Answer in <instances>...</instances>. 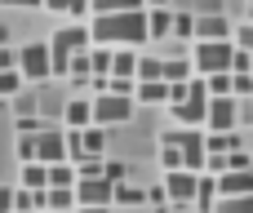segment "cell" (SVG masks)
Masks as SVG:
<instances>
[{
	"instance_id": "1",
	"label": "cell",
	"mask_w": 253,
	"mask_h": 213,
	"mask_svg": "<svg viewBox=\"0 0 253 213\" xmlns=\"http://www.w3.org/2000/svg\"><path fill=\"white\" fill-rule=\"evenodd\" d=\"M89 40L98 44H125V49H138L147 40V13L142 9H111V13H93V27H89Z\"/></svg>"
},
{
	"instance_id": "2",
	"label": "cell",
	"mask_w": 253,
	"mask_h": 213,
	"mask_svg": "<svg viewBox=\"0 0 253 213\" xmlns=\"http://www.w3.org/2000/svg\"><path fill=\"white\" fill-rule=\"evenodd\" d=\"M169 111H173V120L178 125H191V129H200L205 125V111H209V89H205V76L196 80H187V93L178 98V102H169Z\"/></svg>"
},
{
	"instance_id": "3",
	"label": "cell",
	"mask_w": 253,
	"mask_h": 213,
	"mask_svg": "<svg viewBox=\"0 0 253 213\" xmlns=\"http://www.w3.org/2000/svg\"><path fill=\"white\" fill-rule=\"evenodd\" d=\"M160 142H169V147H178L182 151V169H191V173H200L205 169V133L200 129H191V125H182V129H169Z\"/></svg>"
},
{
	"instance_id": "4",
	"label": "cell",
	"mask_w": 253,
	"mask_h": 213,
	"mask_svg": "<svg viewBox=\"0 0 253 213\" xmlns=\"http://www.w3.org/2000/svg\"><path fill=\"white\" fill-rule=\"evenodd\" d=\"M76 49H89V31L84 27H67L49 40V76H67V58Z\"/></svg>"
},
{
	"instance_id": "5",
	"label": "cell",
	"mask_w": 253,
	"mask_h": 213,
	"mask_svg": "<svg viewBox=\"0 0 253 213\" xmlns=\"http://www.w3.org/2000/svg\"><path fill=\"white\" fill-rule=\"evenodd\" d=\"M133 98H125V93H98V98H89V111H93V125H125L129 116H133Z\"/></svg>"
},
{
	"instance_id": "6",
	"label": "cell",
	"mask_w": 253,
	"mask_h": 213,
	"mask_svg": "<svg viewBox=\"0 0 253 213\" xmlns=\"http://www.w3.org/2000/svg\"><path fill=\"white\" fill-rule=\"evenodd\" d=\"M231 40H200L196 44V71L209 76V71H231Z\"/></svg>"
},
{
	"instance_id": "7",
	"label": "cell",
	"mask_w": 253,
	"mask_h": 213,
	"mask_svg": "<svg viewBox=\"0 0 253 213\" xmlns=\"http://www.w3.org/2000/svg\"><path fill=\"white\" fill-rule=\"evenodd\" d=\"M196 178H200V173H191V169H169V173H165V196H169L173 209H187V205H191Z\"/></svg>"
},
{
	"instance_id": "8",
	"label": "cell",
	"mask_w": 253,
	"mask_h": 213,
	"mask_svg": "<svg viewBox=\"0 0 253 213\" xmlns=\"http://www.w3.org/2000/svg\"><path fill=\"white\" fill-rule=\"evenodd\" d=\"M18 76L49 80V44H22L18 49Z\"/></svg>"
},
{
	"instance_id": "9",
	"label": "cell",
	"mask_w": 253,
	"mask_h": 213,
	"mask_svg": "<svg viewBox=\"0 0 253 213\" xmlns=\"http://www.w3.org/2000/svg\"><path fill=\"white\" fill-rule=\"evenodd\" d=\"M236 98L227 93V98H209V111H205V129L209 133H227V129H236Z\"/></svg>"
},
{
	"instance_id": "10",
	"label": "cell",
	"mask_w": 253,
	"mask_h": 213,
	"mask_svg": "<svg viewBox=\"0 0 253 213\" xmlns=\"http://www.w3.org/2000/svg\"><path fill=\"white\" fill-rule=\"evenodd\" d=\"M36 160H40V165H58V160H67V133H58V129H40V133H36Z\"/></svg>"
},
{
	"instance_id": "11",
	"label": "cell",
	"mask_w": 253,
	"mask_h": 213,
	"mask_svg": "<svg viewBox=\"0 0 253 213\" xmlns=\"http://www.w3.org/2000/svg\"><path fill=\"white\" fill-rule=\"evenodd\" d=\"M71 196H76V205H111V182L107 178H76Z\"/></svg>"
},
{
	"instance_id": "12",
	"label": "cell",
	"mask_w": 253,
	"mask_h": 213,
	"mask_svg": "<svg viewBox=\"0 0 253 213\" xmlns=\"http://www.w3.org/2000/svg\"><path fill=\"white\" fill-rule=\"evenodd\" d=\"M213 187H218V196H249L253 191V165L249 169H227V173H218Z\"/></svg>"
},
{
	"instance_id": "13",
	"label": "cell",
	"mask_w": 253,
	"mask_h": 213,
	"mask_svg": "<svg viewBox=\"0 0 253 213\" xmlns=\"http://www.w3.org/2000/svg\"><path fill=\"white\" fill-rule=\"evenodd\" d=\"M191 36H200V40H231V22L222 13H205V18L191 22Z\"/></svg>"
},
{
	"instance_id": "14",
	"label": "cell",
	"mask_w": 253,
	"mask_h": 213,
	"mask_svg": "<svg viewBox=\"0 0 253 213\" xmlns=\"http://www.w3.org/2000/svg\"><path fill=\"white\" fill-rule=\"evenodd\" d=\"M133 102H147V107L169 102V85H165V80H138V85H133Z\"/></svg>"
},
{
	"instance_id": "15",
	"label": "cell",
	"mask_w": 253,
	"mask_h": 213,
	"mask_svg": "<svg viewBox=\"0 0 253 213\" xmlns=\"http://www.w3.org/2000/svg\"><path fill=\"white\" fill-rule=\"evenodd\" d=\"M44 187H76V165L71 160H58V165H44Z\"/></svg>"
},
{
	"instance_id": "16",
	"label": "cell",
	"mask_w": 253,
	"mask_h": 213,
	"mask_svg": "<svg viewBox=\"0 0 253 213\" xmlns=\"http://www.w3.org/2000/svg\"><path fill=\"white\" fill-rule=\"evenodd\" d=\"M213 200H218V187H213L209 173H200V178H196V196H191V205H196L200 213H209V209H213Z\"/></svg>"
},
{
	"instance_id": "17",
	"label": "cell",
	"mask_w": 253,
	"mask_h": 213,
	"mask_svg": "<svg viewBox=\"0 0 253 213\" xmlns=\"http://www.w3.org/2000/svg\"><path fill=\"white\" fill-rule=\"evenodd\" d=\"M169 22H173V13H169L165 4H151V13H147V40H151V36H156V40L169 36Z\"/></svg>"
},
{
	"instance_id": "18",
	"label": "cell",
	"mask_w": 253,
	"mask_h": 213,
	"mask_svg": "<svg viewBox=\"0 0 253 213\" xmlns=\"http://www.w3.org/2000/svg\"><path fill=\"white\" fill-rule=\"evenodd\" d=\"M160 80H165V85H182V80H191V62H187V58H169V62H160Z\"/></svg>"
},
{
	"instance_id": "19",
	"label": "cell",
	"mask_w": 253,
	"mask_h": 213,
	"mask_svg": "<svg viewBox=\"0 0 253 213\" xmlns=\"http://www.w3.org/2000/svg\"><path fill=\"white\" fill-rule=\"evenodd\" d=\"M62 116H67V125H71V129H84V125H93V111H89V98H71Z\"/></svg>"
},
{
	"instance_id": "20",
	"label": "cell",
	"mask_w": 253,
	"mask_h": 213,
	"mask_svg": "<svg viewBox=\"0 0 253 213\" xmlns=\"http://www.w3.org/2000/svg\"><path fill=\"white\" fill-rule=\"evenodd\" d=\"M71 205H76L71 187H44L40 191V209H71Z\"/></svg>"
},
{
	"instance_id": "21",
	"label": "cell",
	"mask_w": 253,
	"mask_h": 213,
	"mask_svg": "<svg viewBox=\"0 0 253 213\" xmlns=\"http://www.w3.org/2000/svg\"><path fill=\"white\" fill-rule=\"evenodd\" d=\"M209 213H253V191L249 196H218Z\"/></svg>"
},
{
	"instance_id": "22",
	"label": "cell",
	"mask_w": 253,
	"mask_h": 213,
	"mask_svg": "<svg viewBox=\"0 0 253 213\" xmlns=\"http://www.w3.org/2000/svg\"><path fill=\"white\" fill-rule=\"evenodd\" d=\"M89 76H111V44H89Z\"/></svg>"
},
{
	"instance_id": "23",
	"label": "cell",
	"mask_w": 253,
	"mask_h": 213,
	"mask_svg": "<svg viewBox=\"0 0 253 213\" xmlns=\"http://www.w3.org/2000/svg\"><path fill=\"white\" fill-rule=\"evenodd\" d=\"M133 67H138V53L125 49V44H116L111 49V76H133Z\"/></svg>"
},
{
	"instance_id": "24",
	"label": "cell",
	"mask_w": 253,
	"mask_h": 213,
	"mask_svg": "<svg viewBox=\"0 0 253 213\" xmlns=\"http://www.w3.org/2000/svg\"><path fill=\"white\" fill-rule=\"evenodd\" d=\"M44 182H49V178H44V165H40V160H27V165H22V187H27V191H44Z\"/></svg>"
},
{
	"instance_id": "25",
	"label": "cell",
	"mask_w": 253,
	"mask_h": 213,
	"mask_svg": "<svg viewBox=\"0 0 253 213\" xmlns=\"http://www.w3.org/2000/svg\"><path fill=\"white\" fill-rule=\"evenodd\" d=\"M205 89H209V98H227L231 93V71H209L205 76Z\"/></svg>"
},
{
	"instance_id": "26",
	"label": "cell",
	"mask_w": 253,
	"mask_h": 213,
	"mask_svg": "<svg viewBox=\"0 0 253 213\" xmlns=\"http://www.w3.org/2000/svg\"><path fill=\"white\" fill-rule=\"evenodd\" d=\"M236 147H240L236 129H227V133H205V151H236Z\"/></svg>"
},
{
	"instance_id": "27",
	"label": "cell",
	"mask_w": 253,
	"mask_h": 213,
	"mask_svg": "<svg viewBox=\"0 0 253 213\" xmlns=\"http://www.w3.org/2000/svg\"><path fill=\"white\" fill-rule=\"evenodd\" d=\"M18 93H22V76H18V67L0 71V98H18Z\"/></svg>"
},
{
	"instance_id": "28",
	"label": "cell",
	"mask_w": 253,
	"mask_h": 213,
	"mask_svg": "<svg viewBox=\"0 0 253 213\" xmlns=\"http://www.w3.org/2000/svg\"><path fill=\"white\" fill-rule=\"evenodd\" d=\"M231 98H253V71H231Z\"/></svg>"
},
{
	"instance_id": "29",
	"label": "cell",
	"mask_w": 253,
	"mask_h": 213,
	"mask_svg": "<svg viewBox=\"0 0 253 213\" xmlns=\"http://www.w3.org/2000/svg\"><path fill=\"white\" fill-rule=\"evenodd\" d=\"M133 80H160V62H156V58H138Z\"/></svg>"
},
{
	"instance_id": "30",
	"label": "cell",
	"mask_w": 253,
	"mask_h": 213,
	"mask_svg": "<svg viewBox=\"0 0 253 213\" xmlns=\"http://www.w3.org/2000/svg\"><path fill=\"white\" fill-rule=\"evenodd\" d=\"M102 178L116 187V182H125V178H129V165H125V160H107V165H102Z\"/></svg>"
},
{
	"instance_id": "31",
	"label": "cell",
	"mask_w": 253,
	"mask_h": 213,
	"mask_svg": "<svg viewBox=\"0 0 253 213\" xmlns=\"http://www.w3.org/2000/svg\"><path fill=\"white\" fill-rule=\"evenodd\" d=\"M231 44L253 53V22H245V27H231Z\"/></svg>"
},
{
	"instance_id": "32",
	"label": "cell",
	"mask_w": 253,
	"mask_h": 213,
	"mask_svg": "<svg viewBox=\"0 0 253 213\" xmlns=\"http://www.w3.org/2000/svg\"><path fill=\"white\" fill-rule=\"evenodd\" d=\"M160 165H165V169H182V151L169 147V142H160Z\"/></svg>"
},
{
	"instance_id": "33",
	"label": "cell",
	"mask_w": 253,
	"mask_h": 213,
	"mask_svg": "<svg viewBox=\"0 0 253 213\" xmlns=\"http://www.w3.org/2000/svg\"><path fill=\"white\" fill-rule=\"evenodd\" d=\"M169 36H182V40H191V18H187V13H173V22H169Z\"/></svg>"
},
{
	"instance_id": "34",
	"label": "cell",
	"mask_w": 253,
	"mask_h": 213,
	"mask_svg": "<svg viewBox=\"0 0 253 213\" xmlns=\"http://www.w3.org/2000/svg\"><path fill=\"white\" fill-rule=\"evenodd\" d=\"M18 160H22V165L36 160V133H22V138H18Z\"/></svg>"
},
{
	"instance_id": "35",
	"label": "cell",
	"mask_w": 253,
	"mask_h": 213,
	"mask_svg": "<svg viewBox=\"0 0 253 213\" xmlns=\"http://www.w3.org/2000/svg\"><path fill=\"white\" fill-rule=\"evenodd\" d=\"M231 71H253V53L249 49H231Z\"/></svg>"
},
{
	"instance_id": "36",
	"label": "cell",
	"mask_w": 253,
	"mask_h": 213,
	"mask_svg": "<svg viewBox=\"0 0 253 213\" xmlns=\"http://www.w3.org/2000/svg\"><path fill=\"white\" fill-rule=\"evenodd\" d=\"M253 160H249V151H240V147H236V151H227V169H249ZM227 169H222V173H227Z\"/></svg>"
},
{
	"instance_id": "37",
	"label": "cell",
	"mask_w": 253,
	"mask_h": 213,
	"mask_svg": "<svg viewBox=\"0 0 253 213\" xmlns=\"http://www.w3.org/2000/svg\"><path fill=\"white\" fill-rule=\"evenodd\" d=\"M44 125L36 120V116H18V133H40Z\"/></svg>"
},
{
	"instance_id": "38",
	"label": "cell",
	"mask_w": 253,
	"mask_h": 213,
	"mask_svg": "<svg viewBox=\"0 0 253 213\" xmlns=\"http://www.w3.org/2000/svg\"><path fill=\"white\" fill-rule=\"evenodd\" d=\"M147 205H156V209H169V196H165V187H151V191H147Z\"/></svg>"
},
{
	"instance_id": "39",
	"label": "cell",
	"mask_w": 253,
	"mask_h": 213,
	"mask_svg": "<svg viewBox=\"0 0 253 213\" xmlns=\"http://www.w3.org/2000/svg\"><path fill=\"white\" fill-rule=\"evenodd\" d=\"M9 67H18V58H13L9 44H0V71H9Z\"/></svg>"
},
{
	"instance_id": "40",
	"label": "cell",
	"mask_w": 253,
	"mask_h": 213,
	"mask_svg": "<svg viewBox=\"0 0 253 213\" xmlns=\"http://www.w3.org/2000/svg\"><path fill=\"white\" fill-rule=\"evenodd\" d=\"M13 111H18V116H31L36 102H31V98H13Z\"/></svg>"
},
{
	"instance_id": "41",
	"label": "cell",
	"mask_w": 253,
	"mask_h": 213,
	"mask_svg": "<svg viewBox=\"0 0 253 213\" xmlns=\"http://www.w3.org/2000/svg\"><path fill=\"white\" fill-rule=\"evenodd\" d=\"M40 4H44V9H53V13H67V9H71V0H40Z\"/></svg>"
},
{
	"instance_id": "42",
	"label": "cell",
	"mask_w": 253,
	"mask_h": 213,
	"mask_svg": "<svg viewBox=\"0 0 253 213\" xmlns=\"http://www.w3.org/2000/svg\"><path fill=\"white\" fill-rule=\"evenodd\" d=\"M89 9H93V13H111V9H116V0H89Z\"/></svg>"
},
{
	"instance_id": "43",
	"label": "cell",
	"mask_w": 253,
	"mask_h": 213,
	"mask_svg": "<svg viewBox=\"0 0 253 213\" xmlns=\"http://www.w3.org/2000/svg\"><path fill=\"white\" fill-rule=\"evenodd\" d=\"M13 209V191H9V187H0V213H9Z\"/></svg>"
},
{
	"instance_id": "44",
	"label": "cell",
	"mask_w": 253,
	"mask_h": 213,
	"mask_svg": "<svg viewBox=\"0 0 253 213\" xmlns=\"http://www.w3.org/2000/svg\"><path fill=\"white\" fill-rule=\"evenodd\" d=\"M0 4H9V9H36L40 0H0Z\"/></svg>"
},
{
	"instance_id": "45",
	"label": "cell",
	"mask_w": 253,
	"mask_h": 213,
	"mask_svg": "<svg viewBox=\"0 0 253 213\" xmlns=\"http://www.w3.org/2000/svg\"><path fill=\"white\" fill-rule=\"evenodd\" d=\"M76 213H111V205H80Z\"/></svg>"
},
{
	"instance_id": "46",
	"label": "cell",
	"mask_w": 253,
	"mask_h": 213,
	"mask_svg": "<svg viewBox=\"0 0 253 213\" xmlns=\"http://www.w3.org/2000/svg\"><path fill=\"white\" fill-rule=\"evenodd\" d=\"M84 9H89V0H71V9H67V13H76V18H84Z\"/></svg>"
},
{
	"instance_id": "47",
	"label": "cell",
	"mask_w": 253,
	"mask_h": 213,
	"mask_svg": "<svg viewBox=\"0 0 253 213\" xmlns=\"http://www.w3.org/2000/svg\"><path fill=\"white\" fill-rule=\"evenodd\" d=\"M147 0H116V9H142Z\"/></svg>"
},
{
	"instance_id": "48",
	"label": "cell",
	"mask_w": 253,
	"mask_h": 213,
	"mask_svg": "<svg viewBox=\"0 0 253 213\" xmlns=\"http://www.w3.org/2000/svg\"><path fill=\"white\" fill-rule=\"evenodd\" d=\"M9 213H40V209H9Z\"/></svg>"
},
{
	"instance_id": "49",
	"label": "cell",
	"mask_w": 253,
	"mask_h": 213,
	"mask_svg": "<svg viewBox=\"0 0 253 213\" xmlns=\"http://www.w3.org/2000/svg\"><path fill=\"white\" fill-rule=\"evenodd\" d=\"M40 213H71V209H40Z\"/></svg>"
},
{
	"instance_id": "50",
	"label": "cell",
	"mask_w": 253,
	"mask_h": 213,
	"mask_svg": "<svg viewBox=\"0 0 253 213\" xmlns=\"http://www.w3.org/2000/svg\"><path fill=\"white\" fill-rule=\"evenodd\" d=\"M147 4H165V0H147Z\"/></svg>"
},
{
	"instance_id": "51",
	"label": "cell",
	"mask_w": 253,
	"mask_h": 213,
	"mask_svg": "<svg viewBox=\"0 0 253 213\" xmlns=\"http://www.w3.org/2000/svg\"><path fill=\"white\" fill-rule=\"evenodd\" d=\"M249 4H253V0H249Z\"/></svg>"
}]
</instances>
